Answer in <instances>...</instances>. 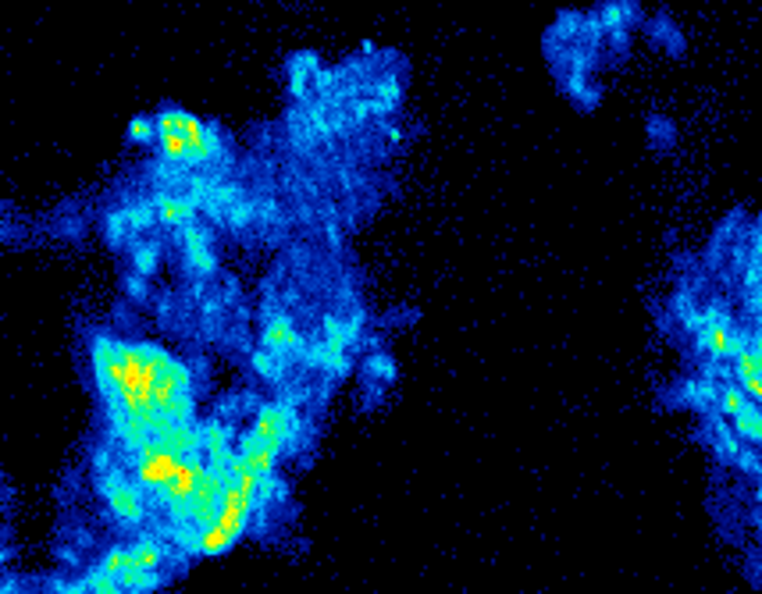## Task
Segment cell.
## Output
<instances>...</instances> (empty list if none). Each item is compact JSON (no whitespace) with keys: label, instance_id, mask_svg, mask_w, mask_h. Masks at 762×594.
<instances>
[{"label":"cell","instance_id":"7","mask_svg":"<svg viewBox=\"0 0 762 594\" xmlns=\"http://www.w3.org/2000/svg\"><path fill=\"white\" fill-rule=\"evenodd\" d=\"M118 580H122V591L125 594H146V591H157V588H161V573H157V569H139V566L125 569Z\"/></svg>","mask_w":762,"mask_h":594},{"label":"cell","instance_id":"8","mask_svg":"<svg viewBox=\"0 0 762 594\" xmlns=\"http://www.w3.org/2000/svg\"><path fill=\"white\" fill-rule=\"evenodd\" d=\"M132 566L139 569H161L165 566V545L157 538H139L132 549Z\"/></svg>","mask_w":762,"mask_h":594},{"label":"cell","instance_id":"9","mask_svg":"<svg viewBox=\"0 0 762 594\" xmlns=\"http://www.w3.org/2000/svg\"><path fill=\"white\" fill-rule=\"evenodd\" d=\"M717 406H720V417H734V413H741V410H748L752 406V399H748V391L741 388V384H723L720 388V399H717Z\"/></svg>","mask_w":762,"mask_h":594},{"label":"cell","instance_id":"5","mask_svg":"<svg viewBox=\"0 0 762 594\" xmlns=\"http://www.w3.org/2000/svg\"><path fill=\"white\" fill-rule=\"evenodd\" d=\"M260 342H264V349L282 352V356H289V352H303V339H299L296 324H293V317H289V313H282V310L267 317V324H264V332H260Z\"/></svg>","mask_w":762,"mask_h":594},{"label":"cell","instance_id":"11","mask_svg":"<svg viewBox=\"0 0 762 594\" xmlns=\"http://www.w3.org/2000/svg\"><path fill=\"white\" fill-rule=\"evenodd\" d=\"M125 135H128V143L154 146V143H157V122H154V114H139V118H132Z\"/></svg>","mask_w":762,"mask_h":594},{"label":"cell","instance_id":"12","mask_svg":"<svg viewBox=\"0 0 762 594\" xmlns=\"http://www.w3.org/2000/svg\"><path fill=\"white\" fill-rule=\"evenodd\" d=\"M100 566H104L107 573L122 577L125 569H132V549H107V552L100 555Z\"/></svg>","mask_w":762,"mask_h":594},{"label":"cell","instance_id":"13","mask_svg":"<svg viewBox=\"0 0 762 594\" xmlns=\"http://www.w3.org/2000/svg\"><path fill=\"white\" fill-rule=\"evenodd\" d=\"M125 292L132 299H146V278H143V274H128V278H125Z\"/></svg>","mask_w":762,"mask_h":594},{"label":"cell","instance_id":"6","mask_svg":"<svg viewBox=\"0 0 762 594\" xmlns=\"http://www.w3.org/2000/svg\"><path fill=\"white\" fill-rule=\"evenodd\" d=\"M157 438H161V445L168 452H175V456H196V452H204V424H193V421L171 424Z\"/></svg>","mask_w":762,"mask_h":594},{"label":"cell","instance_id":"3","mask_svg":"<svg viewBox=\"0 0 762 594\" xmlns=\"http://www.w3.org/2000/svg\"><path fill=\"white\" fill-rule=\"evenodd\" d=\"M146 488L143 484H135V480H122V484H115L104 499H107V510H111V516L118 520V523H128V527H139L143 520H146V495H143Z\"/></svg>","mask_w":762,"mask_h":594},{"label":"cell","instance_id":"2","mask_svg":"<svg viewBox=\"0 0 762 594\" xmlns=\"http://www.w3.org/2000/svg\"><path fill=\"white\" fill-rule=\"evenodd\" d=\"M178 246H182L189 267H193L200 278H211L214 271H217V256H214V250H211V232H207L204 224H196V221L182 224V228H178Z\"/></svg>","mask_w":762,"mask_h":594},{"label":"cell","instance_id":"4","mask_svg":"<svg viewBox=\"0 0 762 594\" xmlns=\"http://www.w3.org/2000/svg\"><path fill=\"white\" fill-rule=\"evenodd\" d=\"M695 342H698V349H702L709 360H734V356L748 345V342L737 339V335L730 332L727 321H706V324L698 328Z\"/></svg>","mask_w":762,"mask_h":594},{"label":"cell","instance_id":"1","mask_svg":"<svg viewBox=\"0 0 762 594\" xmlns=\"http://www.w3.org/2000/svg\"><path fill=\"white\" fill-rule=\"evenodd\" d=\"M250 431L260 441H267L275 452H286L299 438V417L293 410V402H264V406H256Z\"/></svg>","mask_w":762,"mask_h":594},{"label":"cell","instance_id":"10","mask_svg":"<svg viewBox=\"0 0 762 594\" xmlns=\"http://www.w3.org/2000/svg\"><path fill=\"white\" fill-rule=\"evenodd\" d=\"M157 260H161V243H139V239H135V250H132V267H135V274L150 278V274L157 271Z\"/></svg>","mask_w":762,"mask_h":594}]
</instances>
